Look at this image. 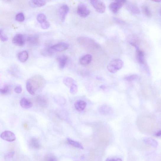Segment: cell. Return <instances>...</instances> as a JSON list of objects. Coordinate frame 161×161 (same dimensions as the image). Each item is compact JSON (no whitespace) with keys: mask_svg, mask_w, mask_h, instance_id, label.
<instances>
[{"mask_svg":"<svg viewBox=\"0 0 161 161\" xmlns=\"http://www.w3.org/2000/svg\"><path fill=\"white\" fill-rule=\"evenodd\" d=\"M67 141L68 143L74 147L81 149H84L83 146L80 142H78L77 141L72 140L69 138L67 139Z\"/></svg>","mask_w":161,"mask_h":161,"instance_id":"22","label":"cell"},{"mask_svg":"<svg viewBox=\"0 0 161 161\" xmlns=\"http://www.w3.org/2000/svg\"><path fill=\"white\" fill-rule=\"evenodd\" d=\"M69 8L67 4L62 5L59 9V13L61 20L62 22H64L69 12Z\"/></svg>","mask_w":161,"mask_h":161,"instance_id":"9","label":"cell"},{"mask_svg":"<svg viewBox=\"0 0 161 161\" xmlns=\"http://www.w3.org/2000/svg\"><path fill=\"white\" fill-rule=\"evenodd\" d=\"M15 18L17 21L19 22H22L25 19V17H24L23 13L20 12L17 14Z\"/></svg>","mask_w":161,"mask_h":161,"instance_id":"30","label":"cell"},{"mask_svg":"<svg viewBox=\"0 0 161 161\" xmlns=\"http://www.w3.org/2000/svg\"><path fill=\"white\" fill-rule=\"evenodd\" d=\"M110 108L106 106H102L100 109V113L104 114H107L110 111Z\"/></svg>","mask_w":161,"mask_h":161,"instance_id":"32","label":"cell"},{"mask_svg":"<svg viewBox=\"0 0 161 161\" xmlns=\"http://www.w3.org/2000/svg\"><path fill=\"white\" fill-rule=\"evenodd\" d=\"M47 1H30V4L33 7H41L44 6Z\"/></svg>","mask_w":161,"mask_h":161,"instance_id":"21","label":"cell"},{"mask_svg":"<svg viewBox=\"0 0 161 161\" xmlns=\"http://www.w3.org/2000/svg\"><path fill=\"white\" fill-rule=\"evenodd\" d=\"M154 1L155 2H158L159 3V2H161V1Z\"/></svg>","mask_w":161,"mask_h":161,"instance_id":"42","label":"cell"},{"mask_svg":"<svg viewBox=\"0 0 161 161\" xmlns=\"http://www.w3.org/2000/svg\"><path fill=\"white\" fill-rule=\"evenodd\" d=\"M127 7L131 13L136 14H139L140 12L138 6L136 4L131 3L128 4Z\"/></svg>","mask_w":161,"mask_h":161,"instance_id":"17","label":"cell"},{"mask_svg":"<svg viewBox=\"0 0 161 161\" xmlns=\"http://www.w3.org/2000/svg\"><path fill=\"white\" fill-rule=\"evenodd\" d=\"M126 1H115L111 2L109 5V9L114 14L118 12L119 10L123 6V5L126 3Z\"/></svg>","mask_w":161,"mask_h":161,"instance_id":"5","label":"cell"},{"mask_svg":"<svg viewBox=\"0 0 161 161\" xmlns=\"http://www.w3.org/2000/svg\"><path fill=\"white\" fill-rule=\"evenodd\" d=\"M77 41L82 45L88 48H97V43L92 39L85 37H81L77 39Z\"/></svg>","mask_w":161,"mask_h":161,"instance_id":"3","label":"cell"},{"mask_svg":"<svg viewBox=\"0 0 161 161\" xmlns=\"http://www.w3.org/2000/svg\"><path fill=\"white\" fill-rule=\"evenodd\" d=\"M160 15L161 16V8L160 9Z\"/></svg>","mask_w":161,"mask_h":161,"instance_id":"43","label":"cell"},{"mask_svg":"<svg viewBox=\"0 0 161 161\" xmlns=\"http://www.w3.org/2000/svg\"><path fill=\"white\" fill-rule=\"evenodd\" d=\"M100 87L101 89L103 90H105L106 88L103 85L100 86Z\"/></svg>","mask_w":161,"mask_h":161,"instance_id":"40","label":"cell"},{"mask_svg":"<svg viewBox=\"0 0 161 161\" xmlns=\"http://www.w3.org/2000/svg\"><path fill=\"white\" fill-rule=\"evenodd\" d=\"M70 89V92L71 94L75 95L77 93L78 87L76 84H74L72 85Z\"/></svg>","mask_w":161,"mask_h":161,"instance_id":"31","label":"cell"},{"mask_svg":"<svg viewBox=\"0 0 161 161\" xmlns=\"http://www.w3.org/2000/svg\"><path fill=\"white\" fill-rule=\"evenodd\" d=\"M28 57V53L26 51H22L19 53L18 58L19 60L22 62H26Z\"/></svg>","mask_w":161,"mask_h":161,"instance_id":"20","label":"cell"},{"mask_svg":"<svg viewBox=\"0 0 161 161\" xmlns=\"http://www.w3.org/2000/svg\"><path fill=\"white\" fill-rule=\"evenodd\" d=\"M20 105L24 109H28L30 108L33 105L32 102L26 98L25 97H23L20 101Z\"/></svg>","mask_w":161,"mask_h":161,"instance_id":"14","label":"cell"},{"mask_svg":"<svg viewBox=\"0 0 161 161\" xmlns=\"http://www.w3.org/2000/svg\"><path fill=\"white\" fill-rule=\"evenodd\" d=\"M12 41L14 45L19 46H22L25 43V39L23 35L22 34H18L14 37Z\"/></svg>","mask_w":161,"mask_h":161,"instance_id":"10","label":"cell"},{"mask_svg":"<svg viewBox=\"0 0 161 161\" xmlns=\"http://www.w3.org/2000/svg\"><path fill=\"white\" fill-rule=\"evenodd\" d=\"M123 61L120 59H115L112 61L107 66V69L112 74H115L121 69L123 66Z\"/></svg>","mask_w":161,"mask_h":161,"instance_id":"2","label":"cell"},{"mask_svg":"<svg viewBox=\"0 0 161 161\" xmlns=\"http://www.w3.org/2000/svg\"><path fill=\"white\" fill-rule=\"evenodd\" d=\"M39 38L36 35L29 36L27 38V41L29 44L32 45H35L39 43Z\"/></svg>","mask_w":161,"mask_h":161,"instance_id":"15","label":"cell"},{"mask_svg":"<svg viewBox=\"0 0 161 161\" xmlns=\"http://www.w3.org/2000/svg\"><path fill=\"white\" fill-rule=\"evenodd\" d=\"M36 101L37 103L42 107L45 106L48 104L47 99L44 97L40 96L37 97Z\"/></svg>","mask_w":161,"mask_h":161,"instance_id":"24","label":"cell"},{"mask_svg":"<svg viewBox=\"0 0 161 161\" xmlns=\"http://www.w3.org/2000/svg\"><path fill=\"white\" fill-rule=\"evenodd\" d=\"M68 59L67 56L65 55L60 56L57 58V60L60 69H63L64 68L66 64Z\"/></svg>","mask_w":161,"mask_h":161,"instance_id":"16","label":"cell"},{"mask_svg":"<svg viewBox=\"0 0 161 161\" xmlns=\"http://www.w3.org/2000/svg\"><path fill=\"white\" fill-rule=\"evenodd\" d=\"M56 100L58 104H63L62 100L63 101V99L61 97H57L56 99Z\"/></svg>","mask_w":161,"mask_h":161,"instance_id":"38","label":"cell"},{"mask_svg":"<svg viewBox=\"0 0 161 161\" xmlns=\"http://www.w3.org/2000/svg\"><path fill=\"white\" fill-rule=\"evenodd\" d=\"M1 138L4 140L9 142H12L16 139L15 135L12 131H5L1 135Z\"/></svg>","mask_w":161,"mask_h":161,"instance_id":"8","label":"cell"},{"mask_svg":"<svg viewBox=\"0 0 161 161\" xmlns=\"http://www.w3.org/2000/svg\"><path fill=\"white\" fill-rule=\"evenodd\" d=\"M64 84L67 87L69 88L74 84H76V82L72 78L69 77H67L63 80Z\"/></svg>","mask_w":161,"mask_h":161,"instance_id":"23","label":"cell"},{"mask_svg":"<svg viewBox=\"0 0 161 161\" xmlns=\"http://www.w3.org/2000/svg\"><path fill=\"white\" fill-rule=\"evenodd\" d=\"M31 147L35 149H39L40 148V145L38 140L35 138H32L30 141Z\"/></svg>","mask_w":161,"mask_h":161,"instance_id":"25","label":"cell"},{"mask_svg":"<svg viewBox=\"0 0 161 161\" xmlns=\"http://www.w3.org/2000/svg\"><path fill=\"white\" fill-rule=\"evenodd\" d=\"M12 90L11 86L8 84H5L0 89V94L2 95H7Z\"/></svg>","mask_w":161,"mask_h":161,"instance_id":"19","label":"cell"},{"mask_svg":"<svg viewBox=\"0 0 161 161\" xmlns=\"http://www.w3.org/2000/svg\"><path fill=\"white\" fill-rule=\"evenodd\" d=\"M0 31H1L0 38H1V41L2 42H6L8 40V38L5 35L3 29H1Z\"/></svg>","mask_w":161,"mask_h":161,"instance_id":"33","label":"cell"},{"mask_svg":"<svg viewBox=\"0 0 161 161\" xmlns=\"http://www.w3.org/2000/svg\"><path fill=\"white\" fill-rule=\"evenodd\" d=\"M77 12L80 17L85 18L89 15L90 12L85 4L81 3L77 7Z\"/></svg>","mask_w":161,"mask_h":161,"instance_id":"7","label":"cell"},{"mask_svg":"<svg viewBox=\"0 0 161 161\" xmlns=\"http://www.w3.org/2000/svg\"><path fill=\"white\" fill-rule=\"evenodd\" d=\"M136 48V60L139 64H143L145 61L144 53V52L139 49L138 47Z\"/></svg>","mask_w":161,"mask_h":161,"instance_id":"11","label":"cell"},{"mask_svg":"<svg viewBox=\"0 0 161 161\" xmlns=\"http://www.w3.org/2000/svg\"><path fill=\"white\" fill-rule=\"evenodd\" d=\"M24 127L25 128H27V124H26L25 123V124H24Z\"/></svg>","mask_w":161,"mask_h":161,"instance_id":"41","label":"cell"},{"mask_svg":"<svg viewBox=\"0 0 161 161\" xmlns=\"http://www.w3.org/2000/svg\"><path fill=\"white\" fill-rule=\"evenodd\" d=\"M105 161H122V160L120 158H109L106 159Z\"/></svg>","mask_w":161,"mask_h":161,"instance_id":"37","label":"cell"},{"mask_svg":"<svg viewBox=\"0 0 161 161\" xmlns=\"http://www.w3.org/2000/svg\"><path fill=\"white\" fill-rule=\"evenodd\" d=\"M138 78V76L137 75L132 74L126 77L124 79L127 81L131 82L137 79Z\"/></svg>","mask_w":161,"mask_h":161,"instance_id":"29","label":"cell"},{"mask_svg":"<svg viewBox=\"0 0 161 161\" xmlns=\"http://www.w3.org/2000/svg\"><path fill=\"white\" fill-rule=\"evenodd\" d=\"M14 155V152H11L8 153L5 155V159H6L9 160L13 158Z\"/></svg>","mask_w":161,"mask_h":161,"instance_id":"36","label":"cell"},{"mask_svg":"<svg viewBox=\"0 0 161 161\" xmlns=\"http://www.w3.org/2000/svg\"><path fill=\"white\" fill-rule=\"evenodd\" d=\"M14 91L16 93L19 94L21 93L22 91V87L20 85H17L14 89Z\"/></svg>","mask_w":161,"mask_h":161,"instance_id":"34","label":"cell"},{"mask_svg":"<svg viewBox=\"0 0 161 161\" xmlns=\"http://www.w3.org/2000/svg\"><path fill=\"white\" fill-rule=\"evenodd\" d=\"M142 11L143 13L146 16L149 17L152 16V13L148 6H144L142 8Z\"/></svg>","mask_w":161,"mask_h":161,"instance_id":"28","label":"cell"},{"mask_svg":"<svg viewBox=\"0 0 161 161\" xmlns=\"http://www.w3.org/2000/svg\"><path fill=\"white\" fill-rule=\"evenodd\" d=\"M145 143L155 148L157 147L158 144L157 140L150 138H146L144 139Z\"/></svg>","mask_w":161,"mask_h":161,"instance_id":"18","label":"cell"},{"mask_svg":"<svg viewBox=\"0 0 161 161\" xmlns=\"http://www.w3.org/2000/svg\"><path fill=\"white\" fill-rule=\"evenodd\" d=\"M69 47V45L66 43L60 42L51 46L49 48V51L51 53L62 52L67 50Z\"/></svg>","mask_w":161,"mask_h":161,"instance_id":"4","label":"cell"},{"mask_svg":"<svg viewBox=\"0 0 161 161\" xmlns=\"http://www.w3.org/2000/svg\"><path fill=\"white\" fill-rule=\"evenodd\" d=\"M44 80L40 76H35L28 79L26 82V87L30 94L34 95L44 84Z\"/></svg>","mask_w":161,"mask_h":161,"instance_id":"1","label":"cell"},{"mask_svg":"<svg viewBox=\"0 0 161 161\" xmlns=\"http://www.w3.org/2000/svg\"><path fill=\"white\" fill-rule=\"evenodd\" d=\"M92 59V56L90 54H86L82 56L80 58V62L83 65H86L90 64Z\"/></svg>","mask_w":161,"mask_h":161,"instance_id":"13","label":"cell"},{"mask_svg":"<svg viewBox=\"0 0 161 161\" xmlns=\"http://www.w3.org/2000/svg\"><path fill=\"white\" fill-rule=\"evenodd\" d=\"M44 161H57V160L54 155L49 154L45 156L44 158Z\"/></svg>","mask_w":161,"mask_h":161,"instance_id":"27","label":"cell"},{"mask_svg":"<svg viewBox=\"0 0 161 161\" xmlns=\"http://www.w3.org/2000/svg\"><path fill=\"white\" fill-rule=\"evenodd\" d=\"M87 106L85 102L82 100H76L74 103V106L76 109L78 111H82L84 110Z\"/></svg>","mask_w":161,"mask_h":161,"instance_id":"12","label":"cell"},{"mask_svg":"<svg viewBox=\"0 0 161 161\" xmlns=\"http://www.w3.org/2000/svg\"><path fill=\"white\" fill-rule=\"evenodd\" d=\"M38 21L41 24L46 21V17L43 13H40L38 14L37 17Z\"/></svg>","mask_w":161,"mask_h":161,"instance_id":"26","label":"cell"},{"mask_svg":"<svg viewBox=\"0 0 161 161\" xmlns=\"http://www.w3.org/2000/svg\"><path fill=\"white\" fill-rule=\"evenodd\" d=\"M155 135L158 137H161V130L158 131L156 133Z\"/></svg>","mask_w":161,"mask_h":161,"instance_id":"39","label":"cell"},{"mask_svg":"<svg viewBox=\"0 0 161 161\" xmlns=\"http://www.w3.org/2000/svg\"><path fill=\"white\" fill-rule=\"evenodd\" d=\"M50 27V23L47 21L41 24V27L43 29H47Z\"/></svg>","mask_w":161,"mask_h":161,"instance_id":"35","label":"cell"},{"mask_svg":"<svg viewBox=\"0 0 161 161\" xmlns=\"http://www.w3.org/2000/svg\"><path fill=\"white\" fill-rule=\"evenodd\" d=\"M90 3L97 12L100 13H103L105 12L106 7L103 2L98 0H93L90 1Z\"/></svg>","mask_w":161,"mask_h":161,"instance_id":"6","label":"cell"}]
</instances>
